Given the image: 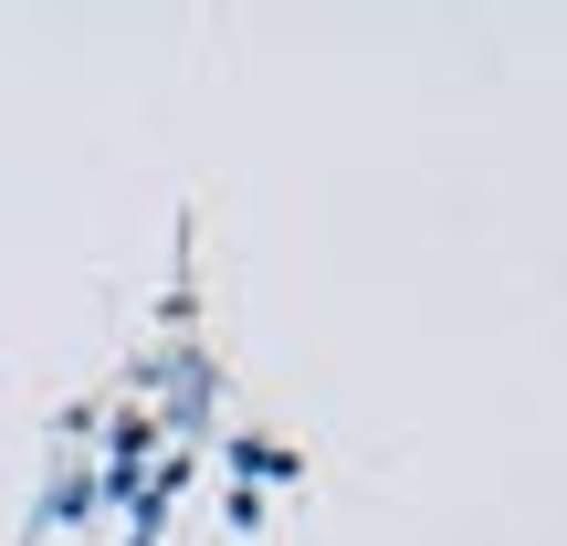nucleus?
Returning <instances> with one entry per match:
<instances>
[]
</instances>
